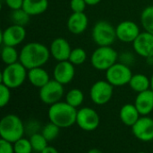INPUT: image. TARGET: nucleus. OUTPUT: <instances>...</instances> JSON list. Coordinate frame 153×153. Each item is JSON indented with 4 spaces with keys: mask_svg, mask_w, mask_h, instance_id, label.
Here are the masks:
<instances>
[{
    "mask_svg": "<svg viewBox=\"0 0 153 153\" xmlns=\"http://www.w3.org/2000/svg\"><path fill=\"white\" fill-rule=\"evenodd\" d=\"M49 48L45 44L32 41L25 44L20 51V62L27 69L43 67L49 60Z\"/></svg>",
    "mask_w": 153,
    "mask_h": 153,
    "instance_id": "obj_1",
    "label": "nucleus"
},
{
    "mask_svg": "<svg viewBox=\"0 0 153 153\" xmlns=\"http://www.w3.org/2000/svg\"><path fill=\"white\" fill-rule=\"evenodd\" d=\"M77 108L70 106L66 102L59 101L48 109V119L60 128H68L76 124Z\"/></svg>",
    "mask_w": 153,
    "mask_h": 153,
    "instance_id": "obj_2",
    "label": "nucleus"
},
{
    "mask_svg": "<svg viewBox=\"0 0 153 153\" xmlns=\"http://www.w3.org/2000/svg\"><path fill=\"white\" fill-rule=\"evenodd\" d=\"M25 133V126L22 119L13 114L4 115L0 121V135L1 139L14 143L22 138Z\"/></svg>",
    "mask_w": 153,
    "mask_h": 153,
    "instance_id": "obj_3",
    "label": "nucleus"
},
{
    "mask_svg": "<svg viewBox=\"0 0 153 153\" xmlns=\"http://www.w3.org/2000/svg\"><path fill=\"white\" fill-rule=\"evenodd\" d=\"M28 78V69L20 62L6 65L1 73V83L11 89L20 87Z\"/></svg>",
    "mask_w": 153,
    "mask_h": 153,
    "instance_id": "obj_4",
    "label": "nucleus"
},
{
    "mask_svg": "<svg viewBox=\"0 0 153 153\" xmlns=\"http://www.w3.org/2000/svg\"><path fill=\"white\" fill-rule=\"evenodd\" d=\"M118 61V52L112 46H98L91 56V66L100 71H107Z\"/></svg>",
    "mask_w": 153,
    "mask_h": 153,
    "instance_id": "obj_5",
    "label": "nucleus"
},
{
    "mask_svg": "<svg viewBox=\"0 0 153 153\" xmlns=\"http://www.w3.org/2000/svg\"><path fill=\"white\" fill-rule=\"evenodd\" d=\"M91 37L98 46H112L117 39L116 27L108 21H98L92 28Z\"/></svg>",
    "mask_w": 153,
    "mask_h": 153,
    "instance_id": "obj_6",
    "label": "nucleus"
},
{
    "mask_svg": "<svg viewBox=\"0 0 153 153\" xmlns=\"http://www.w3.org/2000/svg\"><path fill=\"white\" fill-rule=\"evenodd\" d=\"M133 73L130 67L117 61L106 71V79L114 87H122L129 84Z\"/></svg>",
    "mask_w": 153,
    "mask_h": 153,
    "instance_id": "obj_7",
    "label": "nucleus"
},
{
    "mask_svg": "<svg viewBox=\"0 0 153 153\" xmlns=\"http://www.w3.org/2000/svg\"><path fill=\"white\" fill-rule=\"evenodd\" d=\"M114 86L111 85L107 79L96 81L90 89V97L91 101L98 106L108 104L114 93Z\"/></svg>",
    "mask_w": 153,
    "mask_h": 153,
    "instance_id": "obj_8",
    "label": "nucleus"
},
{
    "mask_svg": "<svg viewBox=\"0 0 153 153\" xmlns=\"http://www.w3.org/2000/svg\"><path fill=\"white\" fill-rule=\"evenodd\" d=\"M65 95L64 85L57 82L56 80L50 79L44 87L39 88V96L41 102L46 105L52 106L59 101Z\"/></svg>",
    "mask_w": 153,
    "mask_h": 153,
    "instance_id": "obj_9",
    "label": "nucleus"
},
{
    "mask_svg": "<svg viewBox=\"0 0 153 153\" xmlns=\"http://www.w3.org/2000/svg\"><path fill=\"white\" fill-rule=\"evenodd\" d=\"M100 123V115L93 108L82 107L77 111L76 124L82 130L92 132L99 127Z\"/></svg>",
    "mask_w": 153,
    "mask_h": 153,
    "instance_id": "obj_10",
    "label": "nucleus"
},
{
    "mask_svg": "<svg viewBox=\"0 0 153 153\" xmlns=\"http://www.w3.org/2000/svg\"><path fill=\"white\" fill-rule=\"evenodd\" d=\"M26 38V30L24 26L14 24L6 27L1 32L0 41L3 45L16 47Z\"/></svg>",
    "mask_w": 153,
    "mask_h": 153,
    "instance_id": "obj_11",
    "label": "nucleus"
},
{
    "mask_svg": "<svg viewBox=\"0 0 153 153\" xmlns=\"http://www.w3.org/2000/svg\"><path fill=\"white\" fill-rule=\"evenodd\" d=\"M117 38L125 43H133L141 33L140 27L136 23L130 20L120 22L116 27Z\"/></svg>",
    "mask_w": 153,
    "mask_h": 153,
    "instance_id": "obj_12",
    "label": "nucleus"
},
{
    "mask_svg": "<svg viewBox=\"0 0 153 153\" xmlns=\"http://www.w3.org/2000/svg\"><path fill=\"white\" fill-rule=\"evenodd\" d=\"M134 137L142 142L153 141V119L148 115L142 116L132 126Z\"/></svg>",
    "mask_w": 153,
    "mask_h": 153,
    "instance_id": "obj_13",
    "label": "nucleus"
},
{
    "mask_svg": "<svg viewBox=\"0 0 153 153\" xmlns=\"http://www.w3.org/2000/svg\"><path fill=\"white\" fill-rule=\"evenodd\" d=\"M75 76L74 65L69 60L57 61L53 69V78L62 85L71 83Z\"/></svg>",
    "mask_w": 153,
    "mask_h": 153,
    "instance_id": "obj_14",
    "label": "nucleus"
},
{
    "mask_svg": "<svg viewBox=\"0 0 153 153\" xmlns=\"http://www.w3.org/2000/svg\"><path fill=\"white\" fill-rule=\"evenodd\" d=\"M132 44L137 55L145 59L153 55V34L152 33L146 31L141 32Z\"/></svg>",
    "mask_w": 153,
    "mask_h": 153,
    "instance_id": "obj_15",
    "label": "nucleus"
},
{
    "mask_svg": "<svg viewBox=\"0 0 153 153\" xmlns=\"http://www.w3.org/2000/svg\"><path fill=\"white\" fill-rule=\"evenodd\" d=\"M72 48L67 40L62 37L56 38L53 40L49 46L51 57L56 61L68 60L72 51Z\"/></svg>",
    "mask_w": 153,
    "mask_h": 153,
    "instance_id": "obj_16",
    "label": "nucleus"
},
{
    "mask_svg": "<svg viewBox=\"0 0 153 153\" xmlns=\"http://www.w3.org/2000/svg\"><path fill=\"white\" fill-rule=\"evenodd\" d=\"M89 24L88 16L85 13H73L67 20L68 31L75 35L81 34L85 32Z\"/></svg>",
    "mask_w": 153,
    "mask_h": 153,
    "instance_id": "obj_17",
    "label": "nucleus"
},
{
    "mask_svg": "<svg viewBox=\"0 0 153 153\" xmlns=\"http://www.w3.org/2000/svg\"><path fill=\"white\" fill-rule=\"evenodd\" d=\"M134 106L139 111L142 116L149 115L153 112V90L148 89L143 92L138 93L135 100Z\"/></svg>",
    "mask_w": 153,
    "mask_h": 153,
    "instance_id": "obj_18",
    "label": "nucleus"
},
{
    "mask_svg": "<svg viewBox=\"0 0 153 153\" xmlns=\"http://www.w3.org/2000/svg\"><path fill=\"white\" fill-rule=\"evenodd\" d=\"M28 80L33 87L41 88L50 80V77L43 67H38L28 69Z\"/></svg>",
    "mask_w": 153,
    "mask_h": 153,
    "instance_id": "obj_19",
    "label": "nucleus"
},
{
    "mask_svg": "<svg viewBox=\"0 0 153 153\" xmlns=\"http://www.w3.org/2000/svg\"><path fill=\"white\" fill-rule=\"evenodd\" d=\"M119 117L125 125L132 127L139 120L141 115L134 104H126L120 109Z\"/></svg>",
    "mask_w": 153,
    "mask_h": 153,
    "instance_id": "obj_20",
    "label": "nucleus"
},
{
    "mask_svg": "<svg viewBox=\"0 0 153 153\" xmlns=\"http://www.w3.org/2000/svg\"><path fill=\"white\" fill-rule=\"evenodd\" d=\"M48 0H24L22 8L30 15H39L47 11Z\"/></svg>",
    "mask_w": 153,
    "mask_h": 153,
    "instance_id": "obj_21",
    "label": "nucleus"
},
{
    "mask_svg": "<svg viewBox=\"0 0 153 153\" xmlns=\"http://www.w3.org/2000/svg\"><path fill=\"white\" fill-rule=\"evenodd\" d=\"M128 85L130 86L132 90L138 94L151 88V78H149L144 74L137 73L132 76V78Z\"/></svg>",
    "mask_w": 153,
    "mask_h": 153,
    "instance_id": "obj_22",
    "label": "nucleus"
},
{
    "mask_svg": "<svg viewBox=\"0 0 153 153\" xmlns=\"http://www.w3.org/2000/svg\"><path fill=\"white\" fill-rule=\"evenodd\" d=\"M1 59L5 65H10L20 60V52L13 46L3 45L1 50Z\"/></svg>",
    "mask_w": 153,
    "mask_h": 153,
    "instance_id": "obj_23",
    "label": "nucleus"
},
{
    "mask_svg": "<svg viewBox=\"0 0 153 153\" xmlns=\"http://www.w3.org/2000/svg\"><path fill=\"white\" fill-rule=\"evenodd\" d=\"M84 101V94L79 88H72L65 94V102L70 106L78 108Z\"/></svg>",
    "mask_w": 153,
    "mask_h": 153,
    "instance_id": "obj_24",
    "label": "nucleus"
},
{
    "mask_svg": "<svg viewBox=\"0 0 153 153\" xmlns=\"http://www.w3.org/2000/svg\"><path fill=\"white\" fill-rule=\"evenodd\" d=\"M140 20L144 31L153 34V5H149L143 10Z\"/></svg>",
    "mask_w": 153,
    "mask_h": 153,
    "instance_id": "obj_25",
    "label": "nucleus"
},
{
    "mask_svg": "<svg viewBox=\"0 0 153 153\" xmlns=\"http://www.w3.org/2000/svg\"><path fill=\"white\" fill-rule=\"evenodd\" d=\"M30 144L32 146L33 151H35L37 152L40 153L48 146V140L43 136L42 133H37L30 135Z\"/></svg>",
    "mask_w": 153,
    "mask_h": 153,
    "instance_id": "obj_26",
    "label": "nucleus"
},
{
    "mask_svg": "<svg viewBox=\"0 0 153 153\" xmlns=\"http://www.w3.org/2000/svg\"><path fill=\"white\" fill-rule=\"evenodd\" d=\"M10 17H11L13 23L22 25V26H25L26 24H28L30 19V15L23 8L12 11Z\"/></svg>",
    "mask_w": 153,
    "mask_h": 153,
    "instance_id": "obj_27",
    "label": "nucleus"
},
{
    "mask_svg": "<svg viewBox=\"0 0 153 153\" xmlns=\"http://www.w3.org/2000/svg\"><path fill=\"white\" fill-rule=\"evenodd\" d=\"M86 59H87V53L85 50L78 47L72 50L68 60L72 62L74 66H80L86 61Z\"/></svg>",
    "mask_w": 153,
    "mask_h": 153,
    "instance_id": "obj_28",
    "label": "nucleus"
},
{
    "mask_svg": "<svg viewBox=\"0 0 153 153\" xmlns=\"http://www.w3.org/2000/svg\"><path fill=\"white\" fill-rule=\"evenodd\" d=\"M60 129L61 128L58 127L56 124H55L52 122H49L43 127L41 133L48 140V142H51V141H54L58 136Z\"/></svg>",
    "mask_w": 153,
    "mask_h": 153,
    "instance_id": "obj_29",
    "label": "nucleus"
},
{
    "mask_svg": "<svg viewBox=\"0 0 153 153\" xmlns=\"http://www.w3.org/2000/svg\"><path fill=\"white\" fill-rule=\"evenodd\" d=\"M14 153H31L33 149L30 140L21 138L13 143Z\"/></svg>",
    "mask_w": 153,
    "mask_h": 153,
    "instance_id": "obj_30",
    "label": "nucleus"
},
{
    "mask_svg": "<svg viewBox=\"0 0 153 153\" xmlns=\"http://www.w3.org/2000/svg\"><path fill=\"white\" fill-rule=\"evenodd\" d=\"M118 61L128 67H131L135 63L136 58L133 52L129 50H124L123 52L118 54Z\"/></svg>",
    "mask_w": 153,
    "mask_h": 153,
    "instance_id": "obj_31",
    "label": "nucleus"
},
{
    "mask_svg": "<svg viewBox=\"0 0 153 153\" xmlns=\"http://www.w3.org/2000/svg\"><path fill=\"white\" fill-rule=\"evenodd\" d=\"M11 99V88L4 84H0V106L4 107Z\"/></svg>",
    "mask_w": 153,
    "mask_h": 153,
    "instance_id": "obj_32",
    "label": "nucleus"
},
{
    "mask_svg": "<svg viewBox=\"0 0 153 153\" xmlns=\"http://www.w3.org/2000/svg\"><path fill=\"white\" fill-rule=\"evenodd\" d=\"M87 4L85 0H71L70 8L73 13H83L86 9Z\"/></svg>",
    "mask_w": 153,
    "mask_h": 153,
    "instance_id": "obj_33",
    "label": "nucleus"
},
{
    "mask_svg": "<svg viewBox=\"0 0 153 153\" xmlns=\"http://www.w3.org/2000/svg\"><path fill=\"white\" fill-rule=\"evenodd\" d=\"M25 126V133H30V135H32L34 133H39V123L38 121H35V120H31L30 121L27 125H24Z\"/></svg>",
    "mask_w": 153,
    "mask_h": 153,
    "instance_id": "obj_34",
    "label": "nucleus"
},
{
    "mask_svg": "<svg viewBox=\"0 0 153 153\" xmlns=\"http://www.w3.org/2000/svg\"><path fill=\"white\" fill-rule=\"evenodd\" d=\"M0 153H14L13 143L6 140H0Z\"/></svg>",
    "mask_w": 153,
    "mask_h": 153,
    "instance_id": "obj_35",
    "label": "nucleus"
},
{
    "mask_svg": "<svg viewBox=\"0 0 153 153\" xmlns=\"http://www.w3.org/2000/svg\"><path fill=\"white\" fill-rule=\"evenodd\" d=\"M4 4L12 10H17L22 8L24 0H4Z\"/></svg>",
    "mask_w": 153,
    "mask_h": 153,
    "instance_id": "obj_36",
    "label": "nucleus"
},
{
    "mask_svg": "<svg viewBox=\"0 0 153 153\" xmlns=\"http://www.w3.org/2000/svg\"><path fill=\"white\" fill-rule=\"evenodd\" d=\"M40 153H59L57 151V150L52 146H48L43 151H41Z\"/></svg>",
    "mask_w": 153,
    "mask_h": 153,
    "instance_id": "obj_37",
    "label": "nucleus"
},
{
    "mask_svg": "<svg viewBox=\"0 0 153 153\" xmlns=\"http://www.w3.org/2000/svg\"><path fill=\"white\" fill-rule=\"evenodd\" d=\"M87 5H96L101 2V0H85Z\"/></svg>",
    "mask_w": 153,
    "mask_h": 153,
    "instance_id": "obj_38",
    "label": "nucleus"
},
{
    "mask_svg": "<svg viewBox=\"0 0 153 153\" xmlns=\"http://www.w3.org/2000/svg\"><path fill=\"white\" fill-rule=\"evenodd\" d=\"M146 62H147V64H148L149 66H152L153 68V55L146 59Z\"/></svg>",
    "mask_w": 153,
    "mask_h": 153,
    "instance_id": "obj_39",
    "label": "nucleus"
},
{
    "mask_svg": "<svg viewBox=\"0 0 153 153\" xmlns=\"http://www.w3.org/2000/svg\"><path fill=\"white\" fill-rule=\"evenodd\" d=\"M88 153H103L101 151H100L99 149H91L90 150Z\"/></svg>",
    "mask_w": 153,
    "mask_h": 153,
    "instance_id": "obj_40",
    "label": "nucleus"
},
{
    "mask_svg": "<svg viewBox=\"0 0 153 153\" xmlns=\"http://www.w3.org/2000/svg\"><path fill=\"white\" fill-rule=\"evenodd\" d=\"M151 89L153 90V74L152 75V77H151Z\"/></svg>",
    "mask_w": 153,
    "mask_h": 153,
    "instance_id": "obj_41",
    "label": "nucleus"
},
{
    "mask_svg": "<svg viewBox=\"0 0 153 153\" xmlns=\"http://www.w3.org/2000/svg\"><path fill=\"white\" fill-rule=\"evenodd\" d=\"M138 153H146V152H143V151H142V152H138Z\"/></svg>",
    "mask_w": 153,
    "mask_h": 153,
    "instance_id": "obj_42",
    "label": "nucleus"
}]
</instances>
